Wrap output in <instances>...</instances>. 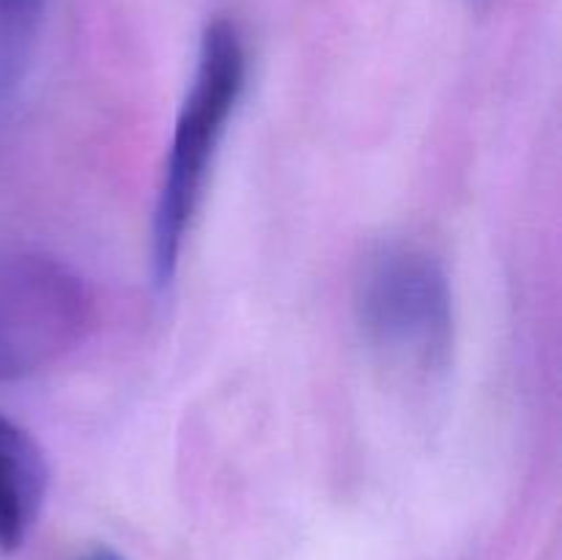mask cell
Masks as SVG:
<instances>
[{
  "label": "cell",
  "mask_w": 562,
  "mask_h": 560,
  "mask_svg": "<svg viewBox=\"0 0 562 560\" xmlns=\"http://www.w3.org/2000/svg\"><path fill=\"white\" fill-rule=\"evenodd\" d=\"M355 322L368 355L395 379H437L456 346L453 289L442 261L417 242L373 245L355 278Z\"/></svg>",
  "instance_id": "obj_1"
},
{
  "label": "cell",
  "mask_w": 562,
  "mask_h": 560,
  "mask_svg": "<svg viewBox=\"0 0 562 560\" xmlns=\"http://www.w3.org/2000/svg\"><path fill=\"white\" fill-rule=\"evenodd\" d=\"M247 86V47L228 16H214L203 27L195 75L176 119L173 141L165 159L151 225V267L159 285L179 269L187 231L201 206L209 170Z\"/></svg>",
  "instance_id": "obj_2"
},
{
  "label": "cell",
  "mask_w": 562,
  "mask_h": 560,
  "mask_svg": "<svg viewBox=\"0 0 562 560\" xmlns=\"http://www.w3.org/2000/svg\"><path fill=\"white\" fill-rule=\"evenodd\" d=\"M93 322V294L75 267L36 247L0 245V382L64 362Z\"/></svg>",
  "instance_id": "obj_3"
},
{
  "label": "cell",
  "mask_w": 562,
  "mask_h": 560,
  "mask_svg": "<svg viewBox=\"0 0 562 560\" xmlns=\"http://www.w3.org/2000/svg\"><path fill=\"white\" fill-rule=\"evenodd\" d=\"M47 481V461L36 439L0 412V552H16L25 544Z\"/></svg>",
  "instance_id": "obj_4"
},
{
  "label": "cell",
  "mask_w": 562,
  "mask_h": 560,
  "mask_svg": "<svg viewBox=\"0 0 562 560\" xmlns=\"http://www.w3.org/2000/svg\"><path fill=\"white\" fill-rule=\"evenodd\" d=\"M47 0H0V49H11L31 33Z\"/></svg>",
  "instance_id": "obj_5"
},
{
  "label": "cell",
  "mask_w": 562,
  "mask_h": 560,
  "mask_svg": "<svg viewBox=\"0 0 562 560\" xmlns=\"http://www.w3.org/2000/svg\"><path fill=\"white\" fill-rule=\"evenodd\" d=\"M77 560H126V558L119 552V549L99 544V547H91L88 552H82Z\"/></svg>",
  "instance_id": "obj_6"
}]
</instances>
